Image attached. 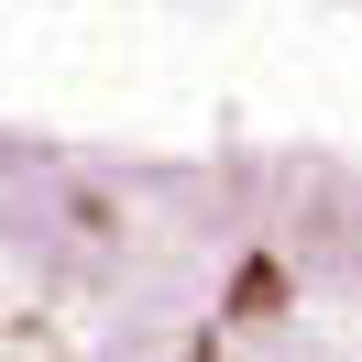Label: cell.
Wrapping results in <instances>:
<instances>
[{
  "instance_id": "1",
  "label": "cell",
  "mask_w": 362,
  "mask_h": 362,
  "mask_svg": "<svg viewBox=\"0 0 362 362\" xmlns=\"http://www.w3.org/2000/svg\"><path fill=\"white\" fill-rule=\"evenodd\" d=\"M0 362H362V187L143 176L0 209Z\"/></svg>"
}]
</instances>
